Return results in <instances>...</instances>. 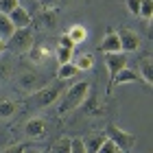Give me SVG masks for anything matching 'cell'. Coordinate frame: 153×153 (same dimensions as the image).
Listing matches in <instances>:
<instances>
[{
  "mask_svg": "<svg viewBox=\"0 0 153 153\" xmlns=\"http://www.w3.org/2000/svg\"><path fill=\"white\" fill-rule=\"evenodd\" d=\"M96 153H120V149H118L112 140H107V138H105V140H103V144L99 147V151H96Z\"/></svg>",
  "mask_w": 153,
  "mask_h": 153,
  "instance_id": "obj_27",
  "label": "cell"
},
{
  "mask_svg": "<svg viewBox=\"0 0 153 153\" xmlns=\"http://www.w3.org/2000/svg\"><path fill=\"white\" fill-rule=\"evenodd\" d=\"M138 16L149 22L153 18V0H140V11H138Z\"/></svg>",
  "mask_w": 153,
  "mask_h": 153,
  "instance_id": "obj_23",
  "label": "cell"
},
{
  "mask_svg": "<svg viewBox=\"0 0 153 153\" xmlns=\"http://www.w3.org/2000/svg\"><path fill=\"white\" fill-rule=\"evenodd\" d=\"M55 55H57V61H59V64H68V61H72L74 51H72V48H64V46H59Z\"/></svg>",
  "mask_w": 153,
  "mask_h": 153,
  "instance_id": "obj_25",
  "label": "cell"
},
{
  "mask_svg": "<svg viewBox=\"0 0 153 153\" xmlns=\"http://www.w3.org/2000/svg\"><path fill=\"white\" fill-rule=\"evenodd\" d=\"M66 35L70 37V39L74 42V46H76V44H81V42H85L88 31H85V26H83V24H74V26H70V29H68Z\"/></svg>",
  "mask_w": 153,
  "mask_h": 153,
  "instance_id": "obj_17",
  "label": "cell"
},
{
  "mask_svg": "<svg viewBox=\"0 0 153 153\" xmlns=\"http://www.w3.org/2000/svg\"><path fill=\"white\" fill-rule=\"evenodd\" d=\"M26 153H48V151H39V149H26Z\"/></svg>",
  "mask_w": 153,
  "mask_h": 153,
  "instance_id": "obj_34",
  "label": "cell"
},
{
  "mask_svg": "<svg viewBox=\"0 0 153 153\" xmlns=\"http://www.w3.org/2000/svg\"><path fill=\"white\" fill-rule=\"evenodd\" d=\"M16 85L18 90H22L24 94H33V92H37V90H42L46 85V81H44V76L37 74V72H20L16 76Z\"/></svg>",
  "mask_w": 153,
  "mask_h": 153,
  "instance_id": "obj_4",
  "label": "cell"
},
{
  "mask_svg": "<svg viewBox=\"0 0 153 153\" xmlns=\"http://www.w3.org/2000/svg\"><path fill=\"white\" fill-rule=\"evenodd\" d=\"M64 92H66V88L61 85V83H55V85H44L42 90H37V92L31 94V103H33L35 107H48V105H53V103L57 101Z\"/></svg>",
  "mask_w": 153,
  "mask_h": 153,
  "instance_id": "obj_2",
  "label": "cell"
},
{
  "mask_svg": "<svg viewBox=\"0 0 153 153\" xmlns=\"http://www.w3.org/2000/svg\"><path fill=\"white\" fill-rule=\"evenodd\" d=\"M18 114V103L11 101V99H4L0 101V118L2 120H9V118H13Z\"/></svg>",
  "mask_w": 153,
  "mask_h": 153,
  "instance_id": "obj_14",
  "label": "cell"
},
{
  "mask_svg": "<svg viewBox=\"0 0 153 153\" xmlns=\"http://www.w3.org/2000/svg\"><path fill=\"white\" fill-rule=\"evenodd\" d=\"M13 72V64L9 61V57H4V53L0 55V83L9 81V76Z\"/></svg>",
  "mask_w": 153,
  "mask_h": 153,
  "instance_id": "obj_19",
  "label": "cell"
},
{
  "mask_svg": "<svg viewBox=\"0 0 153 153\" xmlns=\"http://www.w3.org/2000/svg\"><path fill=\"white\" fill-rule=\"evenodd\" d=\"M72 66H74L79 72H83V70H92V68H94V57H92L90 53L74 55V57H72Z\"/></svg>",
  "mask_w": 153,
  "mask_h": 153,
  "instance_id": "obj_13",
  "label": "cell"
},
{
  "mask_svg": "<svg viewBox=\"0 0 153 153\" xmlns=\"http://www.w3.org/2000/svg\"><path fill=\"white\" fill-rule=\"evenodd\" d=\"M48 153H70V138H59L57 142L53 144V149L48 151Z\"/></svg>",
  "mask_w": 153,
  "mask_h": 153,
  "instance_id": "obj_22",
  "label": "cell"
},
{
  "mask_svg": "<svg viewBox=\"0 0 153 153\" xmlns=\"http://www.w3.org/2000/svg\"><path fill=\"white\" fill-rule=\"evenodd\" d=\"M42 22H44V26L53 29V26L57 24V13H55V9H42Z\"/></svg>",
  "mask_w": 153,
  "mask_h": 153,
  "instance_id": "obj_24",
  "label": "cell"
},
{
  "mask_svg": "<svg viewBox=\"0 0 153 153\" xmlns=\"http://www.w3.org/2000/svg\"><path fill=\"white\" fill-rule=\"evenodd\" d=\"M136 72H138V76H140V81H144L149 88L153 85V61H151V57H144Z\"/></svg>",
  "mask_w": 153,
  "mask_h": 153,
  "instance_id": "obj_12",
  "label": "cell"
},
{
  "mask_svg": "<svg viewBox=\"0 0 153 153\" xmlns=\"http://www.w3.org/2000/svg\"><path fill=\"white\" fill-rule=\"evenodd\" d=\"M105 138H107V140H112L116 147L120 149V153L123 151H129L136 144V136L129 134V131H125V129H120V127H116V125H109V127L105 129Z\"/></svg>",
  "mask_w": 153,
  "mask_h": 153,
  "instance_id": "obj_3",
  "label": "cell"
},
{
  "mask_svg": "<svg viewBox=\"0 0 153 153\" xmlns=\"http://www.w3.org/2000/svg\"><path fill=\"white\" fill-rule=\"evenodd\" d=\"M70 153H85L83 138H70Z\"/></svg>",
  "mask_w": 153,
  "mask_h": 153,
  "instance_id": "obj_28",
  "label": "cell"
},
{
  "mask_svg": "<svg viewBox=\"0 0 153 153\" xmlns=\"http://www.w3.org/2000/svg\"><path fill=\"white\" fill-rule=\"evenodd\" d=\"M2 153H26V144L18 142V144H11V147H7Z\"/></svg>",
  "mask_w": 153,
  "mask_h": 153,
  "instance_id": "obj_29",
  "label": "cell"
},
{
  "mask_svg": "<svg viewBox=\"0 0 153 153\" xmlns=\"http://www.w3.org/2000/svg\"><path fill=\"white\" fill-rule=\"evenodd\" d=\"M136 81H140L138 72L131 70V68H123V70L112 79V85H127V83H136ZM112 85H109V90H112Z\"/></svg>",
  "mask_w": 153,
  "mask_h": 153,
  "instance_id": "obj_11",
  "label": "cell"
},
{
  "mask_svg": "<svg viewBox=\"0 0 153 153\" xmlns=\"http://www.w3.org/2000/svg\"><path fill=\"white\" fill-rule=\"evenodd\" d=\"M103 140H105V136H101V134L88 136L85 140H83V144H85V153H96V151H99V147L103 144Z\"/></svg>",
  "mask_w": 153,
  "mask_h": 153,
  "instance_id": "obj_18",
  "label": "cell"
},
{
  "mask_svg": "<svg viewBox=\"0 0 153 153\" xmlns=\"http://www.w3.org/2000/svg\"><path fill=\"white\" fill-rule=\"evenodd\" d=\"M7 48H9V46H7V42H4V39H0V55L7 53Z\"/></svg>",
  "mask_w": 153,
  "mask_h": 153,
  "instance_id": "obj_33",
  "label": "cell"
},
{
  "mask_svg": "<svg viewBox=\"0 0 153 153\" xmlns=\"http://www.w3.org/2000/svg\"><path fill=\"white\" fill-rule=\"evenodd\" d=\"M118 39H120V51L123 53H134L140 48V35L131 29H123L118 33Z\"/></svg>",
  "mask_w": 153,
  "mask_h": 153,
  "instance_id": "obj_8",
  "label": "cell"
},
{
  "mask_svg": "<svg viewBox=\"0 0 153 153\" xmlns=\"http://www.w3.org/2000/svg\"><path fill=\"white\" fill-rule=\"evenodd\" d=\"M24 134H26V138H31V140H42V138H46L48 120L42 118V116H33L31 120H26V125H24Z\"/></svg>",
  "mask_w": 153,
  "mask_h": 153,
  "instance_id": "obj_7",
  "label": "cell"
},
{
  "mask_svg": "<svg viewBox=\"0 0 153 153\" xmlns=\"http://www.w3.org/2000/svg\"><path fill=\"white\" fill-rule=\"evenodd\" d=\"M85 114L88 116H101V107H99V103H96V99L92 94H88V99H85Z\"/></svg>",
  "mask_w": 153,
  "mask_h": 153,
  "instance_id": "obj_20",
  "label": "cell"
},
{
  "mask_svg": "<svg viewBox=\"0 0 153 153\" xmlns=\"http://www.w3.org/2000/svg\"><path fill=\"white\" fill-rule=\"evenodd\" d=\"M127 9L131 16H138V11H140V0H127Z\"/></svg>",
  "mask_w": 153,
  "mask_h": 153,
  "instance_id": "obj_30",
  "label": "cell"
},
{
  "mask_svg": "<svg viewBox=\"0 0 153 153\" xmlns=\"http://www.w3.org/2000/svg\"><path fill=\"white\" fill-rule=\"evenodd\" d=\"M9 20L13 22V26H16V29H26V26H31V13L26 11L22 4H20L16 11L9 13Z\"/></svg>",
  "mask_w": 153,
  "mask_h": 153,
  "instance_id": "obj_10",
  "label": "cell"
},
{
  "mask_svg": "<svg viewBox=\"0 0 153 153\" xmlns=\"http://www.w3.org/2000/svg\"><path fill=\"white\" fill-rule=\"evenodd\" d=\"M13 31H16V26H13V22L9 20V16L0 13V39L9 42V37L13 35Z\"/></svg>",
  "mask_w": 153,
  "mask_h": 153,
  "instance_id": "obj_16",
  "label": "cell"
},
{
  "mask_svg": "<svg viewBox=\"0 0 153 153\" xmlns=\"http://www.w3.org/2000/svg\"><path fill=\"white\" fill-rule=\"evenodd\" d=\"M7 46H11L16 53L31 51L33 48V31H31V26H26V29H16L13 35L9 37V42H7Z\"/></svg>",
  "mask_w": 153,
  "mask_h": 153,
  "instance_id": "obj_5",
  "label": "cell"
},
{
  "mask_svg": "<svg viewBox=\"0 0 153 153\" xmlns=\"http://www.w3.org/2000/svg\"><path fill=\"white\" fill-rule=\"evenodd\" d=\"M76 74H79V70L72 66V61H68V64H59V68H57V79L59 81H70V79H74Z\"/></svg>",
  "mask_w": 153,
  "mask_h": 153,
  "instance_id": "obj_15",
  "label": "cell"
},
{
  "mask_svg": "<svg viewBox=\"0 0 153 153\" xmlns=\"http://www.w3.org/2000/svg\"><path fill=\"white\" fill-rule=\"evenodd\" d=\"M88 94H90V83H88V81L74 83L72 88H68L66 92H64V99H61L59 107H57V114H59L61 118L68 116V114H72L74 109H79L83 103H85Z\"/></svg>",
  "mask_w": 153,
  "mask_h": 153,
  "instance_id": "obj_1",
  "label": "cell"
},
{
  "mask_svg": "<svg viewBox=\"0 0 153 153\" xmlns=\"http://www.w3.org/2000/svg\"><path fill=\"white\" fill-rule=\"evenodd\" d=\"M42 9H57V4L61 2V0H37Z\"/></svg>",
  "mask_w": 153,
  "mask_h": 153,
  "instance_id": "obj_31",
  "label": "cell"
},
{
  "mask_svg": "<svg viewBox=\"0 0 153 153\" xmlns=\"http://www.w3.org/2000/svg\"><path fill=\"white\" fill-rule=\"evenodd\" d=\"M59 46H64V48H72V51H74V42H72L70 37H68L66 33L59 37Z\"/></svg>",
  "mask_w": 153,
  "mask_h": 153,
  "instance_id": "obj_32",
  "label": "cell"
},
{
  "mask_svg": "<svg viewBox=\"0 0 153 153\" xmlns=\"http://www.w3.org/2000/svg\"><path fill=\"white\" fill-rule=\"evenodd\" d=\"M48 57V48L46 46H42V44H33V48H31V59L33 61H37V64H42V61H44Z\"/></svg>",
  "mask_w": 153,
  "mask_h": 153,
  "instance_id": "obj_21",
  "label": "cell"
},
{
  "mask_svg": "<svg viewBox=\"0 0 153 153\" xmlns=\"http://www.w3.org/2000/svg\"><path fill=\"white\" fill-rule=\"evenodd\" d=\"M99 51L101 53H123L120 51V39H118V33H114V31H109L105 37H103V42L99 44Z\"/></svg>",
  "mask_w": 153,
  "mask_h": 153,
  "instance_id": "obj_9",
  "label": "cell"
},
{
  "mask_svg": "<svg viewBox=\"0 0 153 153\" xmlns=\"http://www.w3.org/2000/svg\"><path fill=\"white\" fill-rule=\"evenodd\" d=\"M127 53H107L105 55V66H107V72H109V85H112V79L123 70V68H127ZM107 85V94L112 92Z\"/></svg>",
  "mask_w": 153,
  "mask_h": 153,
  "instance_id": "obj_6",
  "label": "cell"
},
{
  "mask_svg": "<svg viewBox=\"0 0 153 153\" xmlns=\"http://www.w3.org/2000/svg\"><path fill=\"white\" fill-rule=\"evenodd\" d=\"M18 7H20V0H0V13H4V16L16 11Z\"/></svg>",
  "mask_w": 153,
  "mask_h": 153,
  "instance_id": "obj_26",
  "label": "cell"
}]
</instances>
